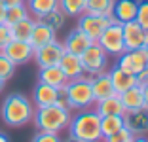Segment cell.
I'll return each instance as SVG.
<instances>
[{
  "label": "cell",
  "mask_w": 148,
  "mask_h": 142,
  "mask_svg": "<svg viewBox=\"0 0 148 142\" xmlns=\"http://www.w3.org/2000/svg\"><path fill=\"white\" fill-rule=\"evenodd\" d=\"M0 142H10V138H8V137H6V134H4V133H0Z\"/></svg>",
  "instance_id": "cell-42"
},
{
  "label": "cell",
  "mask_w": 148,
  "mask_h": 142,
  "mask_svg": "<svg viewBox=\"0 0 148 142\" xmlns=\"http://www.w3.org/2000/svg\"><path fill=\"white\" fill-rule=\"evenodd\" d=\"M123 127V116H103L101 117V137H110ZM101 138V140H103Z\"/></svg>",
  "instance_id": "cell-24"
},
{
  "label": "cell",
  "mask_w": 148,
  "mask_h": 142,
  "mask_svg": "<svg viewBox=\"0 0 148 142\" xmlns=\"http://www.w3.org/2000/svg\"><path fill=\"white\" fill-rule=\"evenodd\" d=\"M36 129L46 131V133H61L69 127L70 123V110L66 108H59L57 104L51 106H42L34 108V116H32Z\"/></svg>",
  "instance_id": "cell-3"
},
{
  "label": "cell",
  "mask_w": 148,
  "mask_h": 142,
  "mask_svg": "<svg viewBox=\"0 0 148 142\" xmlns=\"http://www.w3.org/2000/svg\"><path fill=\"white\" fill-rule=\"evenodd\" d=\"M123 127L129 129L135 137H146L148 134V108L129 110L123 114Z\"/></svg>",
  "instance_id": "cell-11"
},
{
  "label": "cell",
  "mask_w": 148,
  "mask_h": 142,
  "mask_svg": "<svg viewBox=\"0 0 148 142\" xmlns=\"http://www.w3.org/2000/svg\"><path fill=\"white\" fill-rule=\"evenodd\" d=\"M143 89V100H144V108H148V85L140 87Z\"/></svg>",
  "instance_id": "cell-38"
},
{
  "label": "cell",
  "mask_w": 148,
  "mask_h": 142,
  "mask_svg": "<svg viewBox=\"0 0 148 142\" xmlns=\"http://www.w3.org/2000/svg\"><path fill=\"white\" fill-rule=\"evenodd\" d=\"M122 29H123L125 51H133V49H137V47H144L148 44V32L137 21L122 23Z\"/></svg>",
  "instance_id": "cell-10"
},
{
  "label": "cell",
  "mask_w": 148,
  "mask_h": 142,
  "mask_svg": "<svg viewBox=\"0 0 148 142\" xmlns=\"http://www.w3.org/2000/svg\"><path fill=\"white\" fill-rule=\"evenodd\" d=\"M70 137L86 142H101V116L95 110H80L76 116H70L69 123Z\"/></svg>",
  "instance_id": "cell-2"
},
{
  "label": "cell",
  "mask_w": 148,
  "mask_h": 142,
  "mask_svg": "<svg viewBox=\"0 0 148 142\" xmlns=\"http://www.w3.org/2000/svg\"><path fill=\"white\" fill-rule=\"evenodd\" d=\"M114 21L112 15H95V13H87L84 12L82 15H78V29L84 34H87L93 42H97V38L101 36V32Z\"/></svg>",
  "instance_id": "cell-7"
},
{
  "label": "cell",
  "mask_w": 148,
  "mask_h": 142,
  "mask_svg": "<svg viewBox=\"0 0 148 142\" xmlns=\"http://www.w3.org/2000/svg\"><path fill=\"white\" fill-rule=\"evenodd\" d=\"M133 137H135V134L131 133L129 129L122 127L120 131L112 133L110 137H105V138H103V142H131V140H133Z\"/></svg>",
  "instance_id": "cell-32"
},
{
  "label": "cell",
  "mask_w": 148,
  "mask_h": 142,
  "mask_svg": "<svg viewBox=\"0 0 148 142\" xmlns=\"http://www.w3.org/2000/svg\"><path fill=\"white\" fill-rule=\"evenodd\" d=\"M59 8L66 17H78L86 12V0H59Z\"/></svg>",
  "instance_id": "cell-26"
},
{
  "label": "cell",
  "mask_w": 148,
  "mask_h": 142,
  "mask_svg": "<svg viewBox=\"0 0 148 142\" xmlns=\"http://www.w3.org/2000/svg\"><path fill=\"white\" fill-rule=\"evenodd\" d=\"M63 53H65V46H63L61 42L53 40V42H49V44H46V46L34 49V57H32V59L36 61V65H38L40 68H44V66L59 65Z\"/></svg>",
  "instance_id": "cell-9"
},
{
  "label": "cell",
  "mask_w": 148,
  "mask_h": 142,
  "mask_svg": "<svg viewBox=\"0 0 148 142\" xmlns=\"http://www.w3.org/2000/svg\"><path fill=\"white\" fill-rule=\"evenodd\" d=\"M10 40H12V30H10V25L0 23V49H2Z\"/></svg>",
  "instance_id": "cell-35"
},
{
  "label": "cell",
  "mask_w": 148,
  "mask_h": 142,
  "mask_svg": "<svg viewBox=\"0 0 148 142\" xmlns=\"http://www.w3.org/2000/svg\"><path fill=\"white\" fill-rule=\"evenodd\" d=\"M80 59H82L84 74H87V76H97L101 72H106V68H108V55L97 42H93L87 47L80 55Z\"/></svg>",
  "instance_id": "cell-6"
},
{
  "label": "cell",
  "mask_w": 148,
  "mask_h": 142,
  "mask_svg": "<svg viewBox=\"0 0 148 142\" xmlns=\"http://www.w3.org/2000/svg\"><path fill=\"white\" fill-rule=\"evenodd\" d=\"M61 89H57V87H51L48 83H42L38 82L32 91V102H34L36 108H42V106H51L55 104L57 97H59Z\"/></svg>",
  "instance_id": "cell-14"
},
{
  "label": "cell",
  "mask_w": 148,
  "mask_h": 142,
  "mask_svg": "<svg viewBox=\"0 0 148 142\" xmlns=\"http://www.w3.org/2000/svg\"><path fill=\"white\" fill-rule=\"evenodd\" d=\"M63 142H86V140H80V138H74V137H69L66 140H63Z\"/></svg>",
  "instance_id": "cell-41"
},
{
  "label": "cell",
  "mask_w": 148,
  "mask_h": 142,
  "mask_svg": "<svg viewBox=\"0 0 148 142\" xmlns=\"http://www.w3.org/2000/svg\"><path fill=\"white\" fill-rule=\"evenodd\" d=\"M97 44H99L103 49L106 51V55H122L123 51H125V44H123V29H122V23H118L116 19H114L112 23H110L108 27H106L103 32H101V36L97 38Z\"/></svg>",
  "instance_id": "cell-5"
},
{
  "label": "cell",
  "mask_w": 148,
  "mask_h": 142,
  "mask_svg": "<svg viewBox=\"0 0 148 142\" xmlns=\"http://www.w3.org/2000/svg\"><path fill=\"white\" fill-rule=\"evenodd\" d=\"M131 142H148V138L146 137H133V140Z\"/></svg>",
  "instance_id": "cell-40"
},
{
  "label": "cell",
  "mask_w": 148,
  "mask_h": 142,
  "mask_svg": "<svg viewBox=\"0 0 148 142\" xmlns=\"http://www.w3.org/2000/svg\"><path fill=\"white\" fill-rule=\"evenodd\" d=\"M144 47H146V51H148V44H146V46H144Z\"/></svg>",
  "instance_id": "cell-44"
},
{
  "label": "cell",
  "mask_w": 148,
  "mask_h": 142,
  "mask_svg": "<svg viewBox=\"0 0 148 142\" xmlns=\"http://www.w3.org/2000/svg\"><path fill=\"white\" fill-rule=\"evenodd\" d=\"M137 10H139V0H114L112 17L118 23L135 21Z\"/></svg>",
  "instance_id": "cell-15"
},
{
  "label": "cell",
  "mask_w": 148,
  "mask_h": 142,
  "mask_svg": "<svg viewBox=\"0 0 148 142\" xmlns=\"http://www.w3.org/2000/svg\"><path fill=\"white\" fill-rule=\"evenodd\" d=\"M61 91L65 93L70 108L86 110V108H93L95 106V97H93L89 78L80 76V78H74V80H69L66 85L63 87Z\"/></svg>",
  "instance_id": "cell-4"
},
{
  "label": "cell",
  "mask_w": 148,
  "mask_h": 142,
  "mask_svg": "<svg viewBox=\"0 0 148 142\" xmlns=\"http://www.w3.org/2000/svg\"><path fill=\"white\" fill-rule=\"evenodd\" d=\"M38 82L48 83V85L57 87V89H63V87L66 85V82H69V78L63 74V70L59 68V65H53V66H44V68H40Z\"/></svg>",
  "instance_id": "cell-17"
},
{
  "label": "cell",
  "mask_w": 148,
  "mask_h": 142,
  "mask_svg": "<svg viewBox=\"0 0 148 142\" xmlns=\"http://www.w3.org/2000/svg\"><path fill=\"white\" fill-rule=\"evenodd\" d=\"M40 21H44L46 25L49 27V29H53L57 32V30H61L63 27H65V21H66V15L63 13V10L61 8H55L53 12H49V13H46Z\"/></svg>",
  "instance_id": "cell-27"
},
{
  "label": "cell",
  "mask_w": 148,
  "mask_h": 142,
  "mask_svg": "<svg viewBox=\"0 0 148 142\" xmlns=\"http://www.w3.org/2000/svg\"><path fill=\"white\" fill-rule=\"evenodd\" d=\"M34 23H36V19L25 17V19H21V21H17V23H13V25H10V30H12V38H13V40H23V42H29Z\"/></svg>",
  "instance_id": "cell-23"
},
{
  "label": "cell",
  "mask_w": 148,
  "mask_h": 142,
  "mask_svg": "<svg viewBox=\"0 0 148 142\" xmlns=\"http://www.w3.org/2000/svg\"><path fill=\"white\" fill-rule=\"evenodd\" d=\"M2 121L10 127H23L29 121H32L34 116V104L21 93H12L8 95L0 108Z\"/></svg>",
  "instance_id": "cell-1"
},
{
  "label": "cell",
  "mask_w": 148,
  "mask_h": 142,
  "mask_svg": "<svg viewBox=\"0 0 148 142\" xmlns=\"http://www.w3.org/2000/svg\"><path fill=\"white\" fill-rule=\"evenodd\" d=\"M4 85H6V80H2V78H0V91L4 89Z\"/></svg>",
  "instance_id": "cell-43"
},
{
  "label": "cell",
  "mask_w": 148,
  "mask_h": 142,
  "mask_svg": "<svg viewBox=\"0 0 148 142\" xmlns=\"http://www.w3.org/2000/svg\"><path fill=\"white\" fill-rule=\"evenodd\" d=\"M135 21L148 32V0H139V10H137Z\"/></svg>",
  "instance_id": "cell-31"
},
{
  "label": "cell",
  "mask_w": 148,
  "mask_h": 142,
  "mask_svg": "<svg viewBox=\"0 0 148 142\" xmlns=\"http://www.w3.org/2000/svg\"><path fill=\"white\" fill-rule=\"evenodd\" d=\"M2 4L6 6V8H10V6H17V4H23L25 0H0Z\"/></svg>",
  "instance_id": "cell-37"
},
{
  "label": "cell",
  "mask_w": 148,
  "mask_h": 142,
  "mask_svg": "<svg viewBox=\"0 0 148 142\" xmlns=\"http://www.w3.org/2000/svg\"><path fill=\"white\" fill-rule=\"evenodd\" d=\"M89 83H91V91H93V97H95V102L106 99V97L116 95L108 72H101V74H97V76H91L89 78Z\"/></svg>",
  "instance_id": "cell-13"
},
{
  "label": "cell",
  "mask_w": 148,
  "mask_h": 142,
  "mask_svg": "<svg viewBox=\"0 0 148 142\" xmlns=\"http://www.w3.org/2000/svg\"><path fill=\"white\" fill-rule=\"evenodd\" d=\"M120 99H122V104L125 108V112L129 110H139V108H144V100H143V89L139 85L129 87L127 91L120 93Z\"/></svg>",
  "instance_id": "cell-21"
},
{
  "label": "cell",
  "mask_w": 148,
  "mask_h": 142,
  "mask_svg": "<svg viewBox=\"0 0 148 142\" xmlns=\"http://www.w3.org/2000/svg\"><path fill=\"white\" fill-rule=\"evenodd\" d=\"M91 44H93V40L89 38L87 34H84L82 30L76 27L74 30H70V32H69V36L65 38L63 46H65V51L74 53V55H82V53L86 51Z\"/></svg>",
  "instance_id": "cell-12"
},
{
  "label": "cell",
  "mask_w": 148,
  "mask_h": 142,
  "mask_svg": "<svg viewBox=\"0 0 148 142\" xmlns=\"http://www.w3.org/2000/svg\"><path fill=\"white\" fill-rule=\"evenodd\" d=\"M53 40H55V30L49 29L44 21L36 19L34 27H32V32H31V38H29V44H31L34 49H38V47L46 46V44L53 42Z\"/></svg>",
  "instance_id": "cell-16"
},
{
  "label": "cell",
  "mask_w": 148,
  "mask_h": 142,
  "mask_svg": "<svg viewBox=\"0 0 148 142\" xmlns=\"http://www.w3.org/2000/svg\"><path fill=\"white\" fill-rule=\"evenodd\" d=\"M31 142H63V140L59 138V134H57V133H46V131H38Z\"/></svg>",
  "instance_id": "cell-34"
},
{
  "label": "cell",
  "mask_w": 148,
  "mask_h": 142,
  "mask_svg": "<svg viewBox=\"0 0 148 142\" xmlns=\"http://www.w3.org/2000/svg\"><path fill=\"white\" fill-rule=\"evenodd\" d=\"M95 112L99 114L101 117L103 116H123L125 114V108L122 104V99L120 95H112V97H106V99L95 102Z\"/></svg>",
  "instance_id": "cell-19"
},
{
  "label": "cell",
  "mask_w": 148,
  "mask_h": 142,
  "mask_svg": "<svg viewBox=\"0 0 148 142\" xmlns=\"http://www.w3.org/2000/svg\"><path fill=\"white\" fill-rule=\"evenodd\" d=\"M0 51L4 53L10 61H12L13 65H25L29 61L34 57V47L31 46L29 42H23V40H10Z\"/></svg>",
  "instance_id": "cell-8"
},
{
  "label": "cell",
  "mask_w": 148,
  "mask_h": 142,
  "mask_svg": "<svg viewBox=\"0 0 148 142\" xmlns=\"http://www.w3.org/2000/svg\"><path fill=\"white\" fill-rule=\"evenodd\" d=\"M118 68H122L123 72H129L133 74V65H131V55L129 51H123L122 55H118Z\"/></svg>",
  "instance_id": "cell-33"
},
{
  "label": "cell",
  "mask_w": 148,
  "mask_h": 142,
  "mask_svg": "<svg viewBox=\"0 0 148 142\" xmlns=\"http://www.w3.org/2000/svg\"><path fill=\"white\" fill-rule=\"evenodd\" d=\"M25 17H31V13H29V8L27 4H17V6H10L6 8V25H13V23L21 21Z\"/></svg>",
  "instance_id": "cell-28"
},
{
  "label": "cell",
  "mask_w": 148,
  "mask_h": 142,
  "mask_svg": "<svg viewBox=\"0 0 148 142\" xmlns=\"http://www.w3.org/2000/svg\"><path fill=\"white\" fill-rule=\"evenodd\" d=\"M25 4L29 8V13H32L36 19H42L46 13L59 8V0H27Z\"/></svg>",
  "instance_id": "cell-22"
},
{
  "label": "cell",
  "mask_w": 148,
  "mask_h": 142,
  "mask_svg": "<svg viewBox=\"0 0 148 142\" xmlns=\"http://www.w3.org/2000/svg\"><path fill=\"white\" fill-rule=\"evenodd\" d=\"M131 55V65H133V74L140 72L144 66H148V51L146 47H137L133 51H129Z\"/></svg>",
  "instance_id": "cell-29"
},
{
  "label": "cell",
  "mask_w": 148,
  "mask_h": 142,
  "mask_svg": "<svg viewBox=\"0 0 148 142\" xmlns=\"http://www.w3.org/2000/svg\"><path fill=\"white\" fill-rule=\"evenodd\" d=\"M114 0H86V12L95 15H112Z\"/></svg>",
  "instance_id": "cell-25"
},
{
  "label": "cell",
  "mask_w": 148,
  "mask_h": 142,
  "mask_svg": "<svg viewBox=\"0 0 148 142\" xmlns=\"http://www.w3.org/2000/svg\"><path fill=\"white\" fill-rule=\"evenodd\" d=\"M0 23H6V6L0 2Z\"/></svg>",
  "instance_id": "cell-39"
},
{
  "label": "cell",
  "mask_w": 148,
  "mask_h": 142,
  "mask_svg": "<svg viewBox=\"0 0 148 142\" xmlns=\"http://www.w3.org/2000/svg\"><path fill=\"white\" fill-rule=\"evenodd\" d=\"M108 76H110V80H112L114 91H116L118 95L123 93V91H127L129 87L137 85V76H135V74L123 72V70H122V68H118V66H114V68L110 70Z\"/></svg>",
  "instance_id": "cell-20"
},
{
  "label": "cell",
  "mask_w": 148,
  "mask_h": 142,
  "mask_svg": "<svg viewBox=\"0 0 148 142\" xmlns=\"http://www.w3.org/2000/svg\"><path fill=\"white\" fill-rule=\"evenodd\" d=\"M59 68L63 70V74H65L69 80L84 76V66H82L80 55H74V53H69V51L63 53L61 61H59Z\"/></svg>",
  "instance_id": "cell-18"
},
{
  "label": "cell",
  "mask_w": 148,
  "mask_h": 142,
  "mask_svg": "<svg viewBox=\"0 0 148 142\" xmlns=\"http://www.w3.org/2000/svg\"><path fill=\"white\" fill-rule=\"evenodd\" d=\"M13 72H15V65H13L12 61L4 55V53L0 51V78L8 82L10 78L13 76Z\"/></svg>",
  "instance_id": "cell-30"
},
{
  "label": "cell",
  "mask_w": 148,
  "mask_h": 142,
  "mask_svg": "<svg viewBox=\"0 0 148 142\" xmlns=\"http://www.w3.org/2000/svg\"><path fill=\"white\" fill-rule=\"evenodd\" d=\"M135 76H137V85L139 87L148 85V66H144V68L140 70V72H137Z\"/></svg>",
  "instance_id": "cell-36"
}]
</instances>
